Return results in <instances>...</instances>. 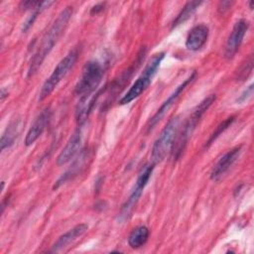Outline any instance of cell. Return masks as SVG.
<instances>
[{"mask_svg":"<svg viewBox=\"0 0 254 254\" xmlns=\"http://www.w3.org/2000/svg\"><path fill=\"white\" fill-rule=\"evenodd\" d=\"M87 228L88 226L85 223H79L73 226L71 229H69L68 231H66L65 233H64L58 238V240L54 243L51 252H54V253L61 252L65 247H67V245H69L75 239L80 237L87 230Z\"/></svg>","mask_w":254,"mask_h":254,"instance_id":"cell-15","label":"cell"},{"mask_svg":"<svg viewBox=\"0 0 254 254\" xmlns=\"http://www.w3.org/2000/svg\"><path fill=\"white\" fill-rule=\"evenodd\" d=\"M104 9V3H98L96 5H94L91 10H90V14L94 15V14H98L99 12H101Z\"/></svg>","mask_w":254,"mask_h":254,"instance_id":"cell-25","label":"cell"},{"mask_svg":"<svg viewBox=\"0 0 254 254\" xmlns=\"http://www.w3.org/2000/svg\"><path fill=\"white\" fill-rule=\"evenodd\" d=\"M149 237V229L146 226H138L130 233L128 237V244L130 247L137 249L143 246Z\"/></svg>","mask_w":254,"mask_h":254,"instance_id":"cell-18","label":"cell"},{"mask_svg":"<svg viewBox=\"0 0 254 254\" xmlns=\"http://www.w3.org/2000/svg\"><path fill=\"white\" fill-rule=\"evenodd\" d=\"M103 67L98 62H87L84 64L81 75L74 86V94L81 97L96 92L103 77Z\"/></svg>","mask_w":254,"mask_h":254,"instance_id":"cell-6","label":"cell"},{"mask_svg":"<svg viewBox=\"0 0 254 254\" xmlns=\"http://www.w3.org/2000/svg\"><path fill=\"white\" fill-rule=\"evenodd\" d=\"M253 70V56L250 55L238 67L236 71L237 80H245Z\"/></svg>","mask_w":254,"mask_h":254,"instance_id":"cell-20","label":"cell"},{"mask_svg":"<svg viewBox=\"0 0 254 254\" xmlns=\"http://www.w3.org/2000/svg\"><path fill=\"white\" fill-rule=\"evenodd\" d=\"M216 96L215 94H210L207 97H205L202 101L199 102V104L192 110L191 114L189 116L187 121L185 122L184 126L182 127L181 131L179 130V133L177 135V138L175 140L174 146H173V156L175 159H178L181 154L183 153L190 137L191 136L192 132L194 131L197 123L199 122L200 118L202 117L203 113L209 108V106L213 103Z\"/></svg>","mask_w":254,"mask_h":254,"instance_id":"cell-2","label":"cell"},{"mask_svg":"<svg viewBox=\"0 0 254 254\" xmlns=\"http://www.w3.org/2000/svg\"><path fill=\"white\" fill-rule=\"evenodd\" d=\"M81 141H82L81 130L80 128H77L73 132V134L69 137L65 146L63 148V150L59 154L57 158V164L59 166H63L66 164L68 161H70L80 150Z\"/></svg>","mask_w":254,"mask_h":254,"instance_id":"cell-12","label":"cell"},{"mask_svg":"<svg viewBox=\"0 0 254 254\" xmlns=\"http://www.w3.org/2000/svg\"><path fill=\"white\" fill-rule=\"evenodd\" d=\"M201 4V1H190L188 2L184 8L181 10V12L178 14L176 19L174 20L172 24V28H176L179 25L185 23L188 21L195 12V10L198 8V6Z\"/></svg>","mask_w":254,"mask_h":254,"instance_id":"cell-19","label":"cell"},{"mask_svg":"<svg viewBox=\"0 0 254 254\" xmlns=\"http://www.w3.org/2000/svg\"><path fill=\"white\" fill-rule=\"evenodd\" d=\"M248 28L249 22L245 19H240L234 24L224 47V57L227 60L233 59V57L239 50Z\"/></svg>","mask_w":254,"mask_h":254,"instance_id":"cell-8","label":"cell"},{"mask_svg":"<svg viewBox=\"0 0 254 254\" xmlns=\"http://www.w3.org/2000/svg\"><path fill=\"white\" fill-rule=\"evenodd\" d=\"M240 153H241V146H237L227 151L223 156H221L211 170V173H210L211 180L217 181L218 179H220L230 169V167L236 162Z\"/></svg>","mask_w":254,"mask_h":254,"instance_id":"cell-10","label":"cell"},{"mask_svg":"<svg viewBox=\"0 0 254 254\" xmlns=\"http://www.w3.org/2000/svg\"><path fill=\"white\" fill-rule=\"evenodd\" d=\"M7 95H8V92H7V93H5L4 88H2V89H1V100L3 101V100H4V98H5Z\"/></svg>","mask_w":254,"mask_h":254,"instance_id":"cell-26","label":"cell"},{"mask_svg":"<svg viewBox=\"0 0 254 254\" xmlns=\"http://www.w3.org/2000/svg\"><path fill=\"white\" fill-rule=\"evenodd\" d=\"M52 117V111L50 107H46L35 119L33 124L31 125L30 129L27 132L25 138V145L30 146L32 145L45 131L47 128L50 120Z\"/></svg>","mask_w":254,"mask_h":254,"instance_id":"cell-11","label":"cell"},{"mask_svg":"<svg viewBox=\"0 0 254 254\" xmlns=\"http://www.w3.org/2000/svg\"><path fill=\"white\" fill-rule=\"evenodd\" d=\"M233 4V2L231 1H221L218 4V12L221 14H224L226 11H228L231 8V5Z\"/></svg>","mask_w":254,"mask_h":254,"instance_id":"cell-24","label":"cell"},{"mask_svg":"<svg viewBox=\"0 0 254 254\" xmlns=\"http://www.w3.org/2000/svg\"><path fill=\"white\" fill-rule=\"evenodd\" d=\"M164 57H165V53H158L149 60L143 72L136 79V81L131 85L129 90L122 96V98L119 100V104L124 105V104L130 103L131 101L139 97L147 89V87L152 81L154 74L158 70Z\"/></svg>","mask_w":254,"mask_h":254,"instance_id":"cell-3","label":"cell"},{"mask_svg":"<svg viewBox=\"0 0 254 254\" xmlns=\"http://www.w3.org/2000/svg\"><path fill=\"white\" fill-rule=\"evenodd\" d=\"M181 119L179 116L172 118L161 131L159 137L156 139L152 152H151V161L154 165L162 162L167 154L173 149L175 140L180 130Z\"/></svg>","mask_w":254,"mask_h":254,"instance_id":"cell-4","label":"cell"},{"mask_svg":"<svg viewBox=\"0 0 254 254\" xmlns=\"http://www.w3.org/2000/svg\"><path fill=\"white\" fill-rule=\"evenodd\" d=\"M79 55L78 48H73L68 52V54L61 60V62L57 64L52 74L47 78V80L42 85V88L39 93V101H43L46 99L58 86L61 80L66 75V73L71 69L74 64L77 61Z\"/></svg>","mask_w":254,"mask_h":254,"instance_id":"cell-5","label":"cell"},{"mask_svg":"<svg viewBox=\"0 0 254 254\" xmlns=\"http://www.w3.org/2000/svg\"><path fill=\"white\" fill-rule=\"evenodd\" d=\"M209 34L208 27L204 24L194 26L189 33L186 40V47L188 50L195 52L200 50L207 41Z\"/></svg>","mask_w":254,"mask_h":254,"instance_id":"cell-14","label":"cell"},{"mask_svg":"<svg viewBox=\"0 0 254 254\" xmlns=\"http://www.w3.org/2000/svg\"><path fill=\"white\" fill-rule=\"evenodd\" d=\"M154 164H147L144 166V168L141 170V172L139 173L138 175V178H137V181H136V184H135V187L133 188L129 197L127 198V200L125 201V203L122 205L121 207V210H120V213H119V216L118 218L121 220V221H124L126 219L129 218V216L131 215L134 207L136 206L142 192H143V190L144 188L146 187L147 183L149 182L150 178H151V175L153 173V170H154Z\"/></svg>","mask_w":254,"mask_h":254,"instance_id":"cell-7","label":"cell"},{"mask_svg":"<svg viewBox=\"0 0 254 254\" xmlns=\"http://www.w3.org/2000/svg\"><path fill=\"white\" fill-rule=\"evenodd\" d=\"M195 76V72H192L189 77H187L176 89L175 91L168 97V99L161 105V107L157 110V112L155 113V115L150 119L148 125H147V129L148 131L152 130L154 128V126L164 117V115L166 114V112H168V110L172 107V105L175 103V101L178 99V97L180 96V94L184 91V89L187 87V85L192 81V79Z\"/></svg>","mask_w":254,"mask_h":254,"instance_id":"cell-9","label":"cell"},{"mask_svg":"<svg viewBox=\"0 0 254 254\" xmlns=\"http://www.w3.org/2000/svg\"><path fill=\"white\" fill-rule=\"evenodd\" d=\"M72 15V7L67 6L58 15L57 19L54 21L51 28L44 34L40 45L38 46L35 54L33 55L28 68V77L33 76L38 69L41 67L43 62L47 56L51 53L55 45L64 35L68 22Z\"/></svg>","mask_w":254,"mask_h":254,"instance_id":"cell-1","label":"cell"},{"mask_svg":"<svg viewBox=\"0 0 254 254\" xmlns=\"http://www.w3.org/2000/svg\"><path fill=\"white\" fill-rule=\"evenodd\" d=\"M40 12H41L40 10H34L33 14L28 17V19L26 20V22H24V24H23V27H22V31H23V32H27V31L32 27L33 23L35 22V20H36V18H37V15H38Z\"/></svg>","mask_w":254,"mask_h":254,"instance_id":"cell-22","label":"cell"},{"mask_svg":"<svg viewBox=\"0 0 254 254\" xmlns=\"http://www.w3.org/2000/svg\"><path fill=\"white\" fill-rule=\"evenodd\" d=\"M90 159V152L88 150H82L78 157L73 161L71 166L67 169V171L63 174V176L56 182L54 189H58L63 184L66 183L67 181L72 180L74 177H76L85 167L87 161Z\"/></svg>","mask_w":254,"mask_h":254,"instance_id":"cell-13","label":"cell"},{"mask_svg":"<svg viewBox=\"0 0 254 254\" xmlns=\"http://www.w3.org/2000/svg\"><path fill=\"white\" fill-rule=\"evenodd\" d=\"M253 95V84H250L248 87H246V89L239 95V97L237 98V102L242 103L247 101L251 96Z\"/></svg>","mask_w":254,"mask_h":254,"instance_id":"cell-23","label":"cell"},{"mask_svg":"<svg viewBox=\"0 0 254 254\" xmlns=\"http://www.w3.org/2000/svg\"><path fill=\"white\" fill-rule=\"evenodd\" d=\"M233 121H234V117L232 116V117H229V118L225 119L223 122H221V123L216 127L215 131L210 135V137H209V139L207 140V143L205 144V146H209L223 131H225V130L232 124Z\"/></svg>","mask_w":254,"mask_h":254,"instance_id":"cell-21","label":"cell"},{"mask_svg":"<svg viewBox=\"0 0 254 254\" xmlns=\"http://www.w3.org/2000/svg\"><path fill=\"white\" fill-rule=\"evenodd\" d=\"M98 95H99V92L96 91L92 94L84 95L79 98V101L75 108V119L79 125H82L87 119Z\"/></svg>","mask_w":254,"mask_h":254,"instance_id":"cell-16","label":"cell"},{"mask_svg":"<svg viewBox=\"0 0 254 254\" xmlns=\"http://www.w3.org/2000/svg\"><path fill=\"white\" fill-rule=\"evenodd\" d=\"M22 128V120L21 119H15L13 120L6 128L4 133L1 136L0 145L1 150L3 151L5 148H9L12 146L15 142V140L18 138Z\"/></svg>","mask_w":254,"mask_h":254,"instance_id":"cell-17","label":"cell"}]
</instances>
